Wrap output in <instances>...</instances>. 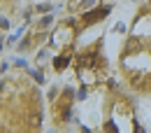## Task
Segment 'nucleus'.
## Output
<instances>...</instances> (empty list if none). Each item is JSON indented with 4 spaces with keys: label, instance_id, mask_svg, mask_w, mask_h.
I'll list each match as a JSON object with an SVG mask.
<instances>
[{
    "label": "nucleus",
    "instance_id": "obj_1",
    "mask_svg": "<svg viewBox=\"0 0 151 133\" xmlns=\"http://www.w3.org/2000/svg\"><path fill=\"white\" fill-rule=\"evenodd\" d=\"M109 14V7H98V9H91V12H86L84 14V23H95L98 19H102V17H107Z\"/></svg>",
    "mask_w": 151,
    "mask_h": 133
},
{
    "label": "nucleus",
    "instance_id": "obj_2",
    "mask_svg": "<svg viewBox=\"0 0 151 133\" xmlns=\"http://www.w3.org/2000/svg\"><path fill=\"white\" fill-rule=\"evenodd\" d=\"M68 63H70V56H68V54H65V56H58L56 61H54V68H56V70H63Z\"/></svg>",
    "mask_w": 151,
    "mask_h": 133
},
{
    "label": "nucleus",
    "instance_id": "obj_3",
    "mask_svg": "<svg viewBox=\"0 0 151 133\" xmlns=\"http://www.w3.org/2000/svg\"><path fill=\"white\" fill-rule=\"evenodd\" d=\"M105 129H107V131H109V133H114V131H116V126H114L112 121H109V124H107V126H105Z\"/></svg>",
    "mask_w": 151,
    "mask_h": 133
}]
</instances>
